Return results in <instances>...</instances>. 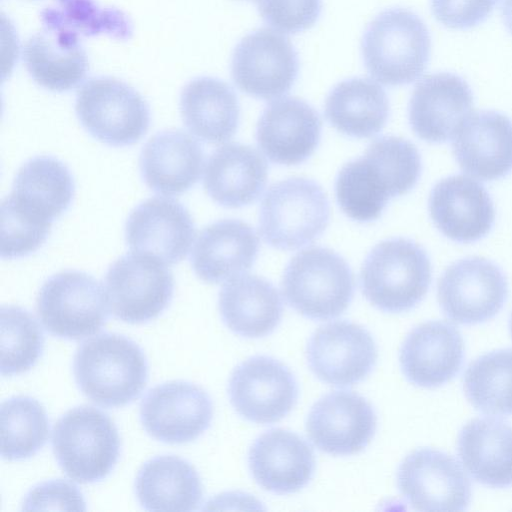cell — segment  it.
<instances>
[{"mask_svg": "<svg viewBox=\"0 0 512 512\" xmlns=\"http://www.w3.org/2000/svg\"><path fill=\"white\" fill-rule=\"evenodd\" d=\"M73 373L79 389L92 402L103 407H123L145 388L148 364L134 341L103 333L79 346Z\"/></svg>", "mask_w": 512, "mask_h": 512, "instance_id": "cell-2", "label": "cell"}, {"mask_svg": "<svg viewBox=\"0 0 512 512\" xmlns=\"http://www.w3.org/2000/svg\"><path fill=\"white\" fill-rule=\"evenodd\" d=\"M180 112L193 135L204 142L219 144L235 134L240 107L227 83L213 77H198L183 87Z\"/></svg>", "mask_w": 512, "mask_h": 512, "instance_id": "cell-30", "label": "cell"}, {"mask_svg": "<svg viewBox=\"0 0 512 512\" xmlns=\"http://www.w3.org/2000/svg\"><path fill=\"white\" fill-rule=\"evenodd\" d=\"M108 299L91 275L66 270L52 275L41 286L36 311L52 335L79 340L99 332L108 319Z\"/></svg>", "mask_w": 512, "mask_h": 512, "instance_id": "cell-9", "label": "cell"}, {"mask_svg": "<svg viewBox=\"0 0 512 512\" xmlns=\"http://www.w3.org/2000/svg\"><path fill=\"white\" fill-rule=\"evenodd\" d=\"M299 71L298 54L276 30L261 28L243 37L231 61V76L244 93L271 100L287 93Z\"/></svg>", "mask_w": 512, "mask_h": 512, "instance_id": "cell-11", "label": "cell"}, {"mask_svg": "<svg viewBox=\"0 0 512 512\" xmlns=\"http://www.w3.org/2000/svg\"><path fill=\"white\" fill-rule=\"evenodd\" d=\"M397 485L418 511H463L471 499V483L459 462L430 448L405 457L398 468Z\"/></svg>", "mask_w": 512, "mask_h": 512, "instance_id": "cell-12", "label": "cell"}, {"mask_svg": "<svg viewBox=\"0 0 512 512\" xmlns=\"http://www.w3.org/2000/svg\"><path fill=\"white\" fill-rule=\"evenodd\" d=\"M204 153L195 138L179 129L163 130L143 146L139 166L145 184L165 195H179L199 180Z\"/></svg>", "mask_w": 512, "mask_h": 512, "instance_id": "cell-25", "label": "cell"}, {"mask_svg": "<svg viewBox=\"0 0 512 512\" xmlns=\"http://www.w3.org/2000/svg\"><path fill=\"white\" fill-rule=\"evenodd\" d=\"M256 4L265 23L285 34L311 28L322 8L321 0H256Z\"/></svg>", "mask_w": 512, "mask_h": 512, "instance_id": "cell-40", "label": "cell"}, {"mask_svg": "<svg viewBox=\"0 0 512 512\" xmlns=\"http://www.w3.org/2000/svg\"><path fill=\"white\" fill-rule=\"evenodd\" d=\"M75 111L90 135L114 147L135 144L150 124L145 99L132 86L113 77L87 80L77 92Z\"/></svg>", "mask_w": 512, "mask_h": 512, "instance_id": "cell-8", "label": "cell"}, {"mask_svg": "<svg viewBox=\"0 0 512 512\" xmlns=\"http://www.w3.org/2000/svg\"><path fill=\"white\" fill-rule=\"evenodd\" d=\"M429 211L446 237L462 243L483 238L495 218L493 202L484 186L464 175L444 178L433 187Z\"/></svg>", "mask_w": 512, "mask_h": 512, "instance_id": "cell-22", "label": "cell"}, {"mask_svg": "<svg viewBox=\"0 0 512 512\" xmlns=\"http://www.w3.org/2000/svg\"><path fill=\"white\" fill-rule=\"evenodd\" d=\"M22 56L31 78L54 92L75 88L89 69L79 36L65 30L43 28L25 42Z\"/></svg>", "mask_w": 512, "mask_h": 512, "instance_id": "cell-28", "label": "cell"}, {"mask_svg": "<svg viewBox=\"0 0 512 512\" xmlns=\"http://www.w3.org/2000/svg\"><path fill=\"white\" fill-rule=\"evenodd\" d=\"M377 360L371 334L349 321H335L319 327L307 345V362L314 375L334 386L362 381Z\"/></svg>", "mask_w": 512, "mask_h": 512, "instance_id": "cell-16", "label": "cell"}, {"mask_svg": "<svg viewBox=\"0 0 512 512\" xmlns=\"http://www.w3.org/2000/svg\"><path fill=\"white\" fill-rule=\"evenodd\" d=\"M74 192L73 176L63 162L37 156L19 168L9 196L28 213L53 221L68 209Z\"/></svg>", "mask_w": 512, "mask_h": 512, "instance_id": "cell-33", "label": "cell"}, {"mask_svg": "<svg viewBox=\"0 0 512 512\" xmlns=\"http://www.w3.org/2000/svg\"><path fill=\"white\" fill-rule=\"evenodd\" d=\"M249 468L253 478L265 490L290 494L305 487L315 470L310 445L297 434L271 429L259 436L250 448Z\"/></svg>", "mask_w": 512, "mask_h": 512, "instance_id": "cell-24", "label": "cell"}, {"mask_svg": "<svg viewBox=\"0 0 512 512\" xmlns=\"http://www.w3.org/2000/svg\"><path fill=\"white\" fill-rule=\"evenodd\" d=\"M501 11L505 25L512 33V0H502Z\"/></svg>", "mask_w": 512, "mask_h": 512, "instance_id": "cell-43", "label": "cell"}, {"mask_svg": "<svg viewBox=\"0 0 512 512\" xmlns=\"http://www.w3.org/2000/svg\"><path fill=\"white\" fill-rule=\"evenodd\" d=\"M329 217V201L322 187L313 180L294 177L274 183L265 193L259 231L270 246L294 250L318 238Z\"/></svg>", "mask_w": 512, "mask_h": 512, "instance_id": "cell-7", "label": "cell"}, {"mask_svg": "<svg viewBox=\"0 0 512 512\" xmlns=\"http://www.w3.org/2000/svg\"><path fill=\"white\" fill-rule=\"evenodd\" d=\"M120 446L114 422L94 407L67 411L53 429L55 458L66 475L79 483H94L108 476L118 461Z\"/></svg>", "mask_w": 512, "mask_h": 512, "instance_id": "cell-6", "label": "cell"}, {"mask_svg": "<svg viewBox=\"0 0 512 512\" xmlns=\"http://www.w3.org/2000/svg\"><path fill=\"white\" fill-rule=\"evenodd\" d=\"M135 494L148 511H192L201 503L203 487L189 462L164 455L148 460L140 468Z\"/></svg>", "mask_w": 512, "mask_h": 512, "instance_id": "cell-32", "label": "cell"}, {"mask_svg": "<svg viewBox=\"0 0 512 512\" xmlns=\"http://www.w3.org/2000/svg\"><path fill=\"white\" fill-rule=\"evenodd\" d=\"M452 148L461 169L484 181L512 171V121L495 111L468 115L457 128Z\"/></svg>", "mask_w": 512, "mask_h": 512, "instance_id": "cell-21", "label": "cell"}, {"mask_svg": "<svg viewBox=\"0 0 512 512\" xmlns=\"http://www.w3.org/2000/svg\"><path fill=\"white\" fill-rule=\"evenodd\" d=\"M376 423L375 411L364 397L352 391H333L312 406L306 431L319 450L346 456L362 451L369 444Z\"/></svg>", "mask_w": 512, "mask_h": 512, "instance_id": "cell-17", "label": "cell"}, {"mask_svg": "<svg viewBox=\"0 0 512 512\" xmlns=\"http://www.w3.org/2000/svg\"><path fill=\"white\" fill-rule=\"evenodd\" d=\"M510 331H511V335H512V314H511V318H510Z\"/></svg>", "mask_w": 512, "mask_h": 512, "instance_id": "cell-44", "label": "cell"}, {"mask_svg": "<svg viewBox=\"0 0 512 512\" xmlns=\"http://www.w3.org/2000/svg\"><path fill=\"white\" fill-rule=\"evenodd\" d=\"M52 222L30 214L9 196L1 203V248L3 259L27 256L46 241Z\"/></svg>", "mask_w": 512, "mask_h": 512, "instance_id": "cell-39", "label": "cell"}, {"mask_svg": "<svg viewBox=\"0 0 512 512\" xmlns=\"http://www.w3.org/2000/svg\"><path fill=\"white\" fill-rule=\"evenodd\" d=\"M325 116L339 132L356 138L379 133L389 116L384 89L368 78H351L338 83L325 101Z\"/></svg>", "mask_w": 512, "mask_h": 512, "instance_id": "cell-34", "label": "cell"}, {"mask_svg": "<svg viewBox=\"0 0 512 512\" xmlns=\"http://www.w3.org/2000/svg\"><path fill=\"white\" fill-rule=\"evenodd\" d=\"M258 248V237L249 224L223 219L206 226L199 233L192 250L191 264L200 279L219 283L250 269Z\"/></svg>", "mask_w": 512, "mask_h": 512, "instance_id": "cell-26", "label": "cell"}, {"mask_svg": "<svg viewBox=\"0 0 512 512\" xmlns=\"http://www.w3.org/2000/svg\"><path fill=\"white\" fill-rule=\"evenodd\" d=\"M40 16L43 28L65 30L77 36L107 35L125 41L133 34L127 14L115 7L100 6L95 0H54Z\"/></svg>", "mask_w": 512, "mask_h": 512, "instance_id": "cell-35", "label": "cell"}, {"mask_svg": "<svg viewBox=\"0 0 512 512\" xmlns=\"http://www.w3.org/2000/svg\"><path fill=\"white\" fill-rule=\"evenodd\" d=\"M1 363L3 376L30 370L42 354L44 337L35 318L18 306L1 308Z\"/></svg>", "mask_w": 512, "mask_h": 512, "instance_id": "cell-38", "label": "cell"}, {"mask_svg": "<svg viewBox=\"0 0 512 512\" xmlns=\"http://www.w3.org/2000/svg\"><path fill=\"white\" fill-rule=\"evenodd\" d=\"M498 0H431L436 20L451 29H469L491 14Z\"/></svg>", "mask_w": 512, "mask_h": 512, "instance_id": "cell-42", "label": "cell"}, {"mask_svg": "<svg viewBox=\"0 0 512 512\" xmlns=\"http://www.w3.org/2000/svg\"><path fill=\"white\" fill-rule=\"evenodd\" d=\"M458 454L476 481L494 488L512 486V426L507 423L471 420L460 431Z\"/></svg>", "mask_w": 512, "mask_h": 512, "instance_id": "cell-31", "label": "cell"}, {"mask_svg": "<svg viewBox=\"0 0 512 512\" xmlns=\"http://www.w3.org/2000/svg\"><path fill=\"white\" fill-rule=\"evenodd\" d=\"M22 509L84 511L86 504L82 493L73 483L57 479L33 487L27 493Z\"/></svg>", "mask_w": 512, "mask_h": 512, "instance_id": "cell-41", "label": "cell"}, {"mask_svg": "<svg viewBox=\"0 0 512 512\" xmlns=\"http://www.w3.org/2000/svg\"><path fill=\"white\" fill-rule=\"evenodd\" d=\"M362 56L369 74L388 86L406 85L425 71L431 39L425 23L408 9L379 13L362 38Z\"/></svg>", "mask_w": 512, "mask_h": 512, "instance_id": "cell-3", "label": "cell"}, {"mask_svg": "<svg viewBox=\"0 0 512 512\" xmlns=\"http://www.w3.org/2000/svg\"><path fill=\"white\" fill-rule=\"evenodd\" d=\"M288 304L313 320H329L342 314L354 294V277L347 262L323 247L307 248L288 263L282 278Z\"/></svg>", "mask_w": 512, "mask_h": 512, "instance_id": "cell-5", "label": "cell"}, {"mask_svg": "<svg viewBox=\"0 0 512 512\" xmlns=\"http://www.w3.org/2000/svg\"><path fill=\"white\" fill-rule=\"evenodd\" d=\"M228 393L240 416L254 423L271 424L295 406L298 385L292 372L278 360L254 356L234 369Z\"/></svg>", "mask_w": 512, "mask_h": 512, "instance_id": "cell-14", "label": "cell"}, {"mask_svg": "<svg viewBox=\"0 0 512 512\" xmlns=\"http://www.w3.org/2000/svg\"><path fill=\"white\" fill-rule=\"evenodd\" d=\"M473 94L468 83L453 73L421 79L409 103V122L415 134L431 143L450 139L471 114Z\"/></svg>", "mask_w": 512, "mask_h": 512, "instance_id": "cell-19", "label": "cell"}, {"mask_svg": "<svg viewBox=\"0 0 512 512\" xmlns=\"http://www.w3.org/2000/svg\"><path fill=\"white\" fill-rule=\"evenodd\" d=\"M125 237L133 252L172 265L187 256L195 237V225L189 211L179 201L152 197L131 211Z\"/></svg>", "mask_w": 512, "mask_h": 512, "instance_id": "cell-18", "label": "cell"}, {"mask_svg": "<svg viewBox=\"0 0 512 512\" xmlns=\"http://www.w3.org/2000/svg\"><path fill=\"white\" fill-rule=\"evenodd\" d=\"M464 392L469 402L487 415H512V349L484 354L467 368Z\"/></svg>", "mask_w": 512, "mask_h": 512, "instance_id": "cell-36", "label": "cell"}, {"mask_svg": "<svg viewBox=\"0 0 512 512\" xmlns=\"http://www.w3.org/2000/svg\"><path fill=\"white\" fill-rule=\"evenodd\" d=\"M508 295L506 277L498 266L481 257L451 264L438 282V301L452 321L472 325L493 318Z\"/></svg>", "mask_w": 512, "mask_h": 512, "instance_id": "cell-13", "label": "cell"}, {"mask_svg": "<svg viewBox=\"0 0 512 512\" xmlns=\"http://www.w3.org/2000/svg\"><path fill=\"white\" fill-rule=\"evenodd\" d=\"M218 304L225 325L246 338H260L272 333L283 313L278 290L255 275L231 278L222 287Z\"/></svg>", "mask_w": 512, "mask_h": 512, "instance_id": "cell-29", "label": "cell"}, {"mask_svg": "<svg viewBox=\"0 0 512 512\" xmlns=\"http://www.w3.org/2000/svg\"><path fill=\"white\" fill-rule=\"evenodd\" d=\"M421 158L409 141L384 136L373 141L365 154L340 170L335 193L342 211L358 222H370L387 202L410 191L421 174Z\"/></svg>", "mask_w": 512, "mask_h": 512, "instance_id": "cell-1", "label": "cell"}, {"mask_svg": "<svg viewBox=\"0 0 512 512\" xmlns=\"http://www.w3.org/2000/svg\"><path fill=\"white\" fill-rule=\"evenodd\" d=\"M463 356V339L457 328L444 321H428L406 336L399 360L408 381L432 388L456 376Z\"/></svg>", "mask_w": 512, "mask_h": 512, "instance_id": "cell-23", "label": "cell"}, {"mask_svg": "<svg viewBox=\"0 0 512 512\" xmlns=\"http://www.w3.org/2000/svg\"><path fill=\"white\" fill-rule=\"evenodd\" d=\"M267 163L249 145L229 143L216 149L204 171V188L218 204L238 208L254 202L267 181Z\"/></svg>", "mask_w": 512, "mask_h": 512, "instance_id": "cell-27", "label": "cell"}, {"mask_svg": "<svg viewBox=\"0 0 512 512\" xmlns=\"http://www.w3.org/2000/svg\"><path fill=\"white\" fill-rule=\"evenodd\" d=\"M213 404L201 387L169 381L151 388L140 405V421L146 432L164 443L195 440L210 426Z\"/></svg>", "mask_w": 512, "mask_h": 512, "instance_id": "cell-15", "label": "cell"}, {"mask_svg": "<svg viewBox=\"0 0 512 512\" xmlns=\"http://www.w3.org/2000/svg\"><path fill=\"white\" fill-rule=\"evenodd\" d=\"M430 281L431 264L427 253L405 238L377 244L364 260L360 273L365 298L389 313L415 307L426 295Z\"/></svg>", "mask_w": 512, "mask_h": 512, "instance_id": "cell-4", "label": "cell"}, {"mask_svg": "<svg viewBox=\"0 0 512 512\" xmlns=\"http://www.w3.org/2000/svg\"><path fill=\"white\" fill-rule=\"evenodd\" d=\"M321 136L318 113L305 101L284 97L271 102L257 124L259 148L272 162L296 165L316 149Z\"/></svg>", "mask_w": 512, "mask_h": 512, "instance_id": "cell-20", "label": "cell"}, {"mask_svg": "<svg viewBox=\"0 0 512 512\" xmlns=\"http://www.w3.org/2000/svg\"><path fill=\"white\" fill-rule=\"evenodd\" d=\"M1 455L7 460H24L47 442L49 421L44 407L29 396H15L1 404Z\"/></svg>", "mask_w": 512, "mask_h": 512, "instance_id": "cell-37", "label": "cell"}, {"mask_svg": "<svg viewBox=\"0 0 512 512\" xmlns=\"http://www.w3.org/2000/svg\"><path fill=\"white\" fill-rule=\"evenodd\" d=\"M166 265L137 252L117 259L105 275V292L113 315L130 324L158 317L174 291L173 275Z\"/></svg>", "mask_w": 512, "mask_h": 512, "instance_id": "cell-10", "label": "cell"}]
</instances>
